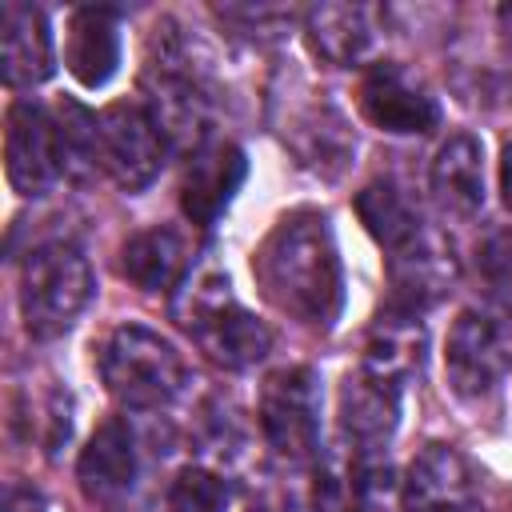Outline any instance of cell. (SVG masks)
<instances>
[{"mask_svg": "<svg viewBox=\"0 0 512 512\" xmlns=\"http://www.w3.org/2000/svg\"><path fill=\"white\" fill-rule=\"evenodd\" d=\"M252 276L276 312L308 328H332L344 304V276L328 216L296 208L272 224L252 256Z\"/></svg>", "mask_w": 512, "mask_h": 512, "instance_id": "1", "label": "cell"}, {"mask_svg": "<svg viewBox=\"0 0 512 512\" xmlns=\"http://www.w3.org/2000/svg\"><path fill=\"white\" fill-rule=\"evenodd\" d=\"M176 316L196 348L220 368H252L272 348V332L232 296V284L220 272L192 276L176 300Z\"/></svg>", "mask_w": 512, "mask_h": 512, "instance_id": "2", "label": "cell"}, {"mask_svg": "<svg viewBox=\"0 0 512 512\" xmlns=\"http://www.w3.org/2000/svg\"><path fill=\"white\" fill-rule=\"evenodd\" d=\"M184 360L180 352L152 328L120 324L100 344V380L124 408H164L184 388Z\"/></svg>", "mask_w": 512, "mask_h": 512, "instance_id": "3", "label": "cell"}, {"mask_svg": "<svg viewBox=\"0 0 512 512\" xmlns=\"http://www.w3.org/2000/svg\"><path fill=\"white\" fill-rule=\"evenodd\" d=\"M92 300V268L76 244L52 240L28 252L20 268V316L36 340H52L76 324Z\"/></svg>", "mask_w": 512, "mask_h": 512, "instance_id": "4", "label": "cell"}, {"mask_svg": "<svg viewBox=\"0 0 512 512\" xmlns=\"http://www.w3.org/2000/svg\"><path fill=\"white\" fill-rule=\"evenodd\" d=\"M260 428L276 456L308 460L320 440V380L312 368H276L260 384Z\"/></svg>", "mask_w": 512, "mask_h": 512, "instance_id": "5", "label": "cell"}, {"mask_svg": "<svg viewBox=\"0 0 512 512\" xmlns=\"http://www.w3.org/2000/svg\"><path fill=\"white\" fill-rule=\"evenodd\" d=\"M448 384L460 396H488L512 372V324L492 312H460L444 348Z\"/></svg>", "mask_w": 512, "mask_h": 512, "instance_id": "6", "label": "cell"}, {"mask_svg": "<svg viewBox=\"0 0 512 512\" xmlns=\"http://www.w3.org/2000/svg\"><path fill=\"white\" fill-rule=\"evenodd\" d=\"M4 172L20 196H44L64 176L60 120L44 104L16 100L4 116Z\"/></svg>", "mask_w": 512, "mask_h": 512, "instance_id": "7", "label": "cell"}, {"mask_svg": "<svg viewBox=\"0 0 512 512\" xmlns=\"http://www.w3.org/2000/svg\"><path fill=\"white\" fill-rule=\"evenodd\" d=\"M96 156L124 192H140L164 164V132L148 108L112 104L96 116Z\"/></svg>", "mask_w": 512, "mask_h": 512, "instance_id": "8", "label": "cell"}, {"mask_svg": "<svg viewBox=\"0 0 512 512\" xmlns=\"http://www.w3.org/2000/svg\"><path fill=\"white\" fill-rule=\"evenodd\" d=\"M360 112L368 124L392 136H424L440 124L432 92L396 60H380L360 80Z\"/></svg>", "mask_w": 512, "mask_h": 512, "instance_id": "9", "label": "cell"}, {"mask_svg": "<svg viewBox=\"0 0 512 512\" xmlns=\"http://www.w3.org/2000/svg\"><path fill=\"white\" fill-rule=\"evenodd\" d=\"M456 252L452 244L432 232L420 228L408 244H400L396 252H388V284H392V300L404 312H416L424 304H436L444 292H452L456 284Z\"/></svg>", "mask_w": 512, "mask_h": 512, "instance_id": "10", "label": "cell"}, {"mask_svg": "<svg viewBox=\"0 0 512 512\" xmlns=\"http://www.w3.org/2000/svg\"><path fill=\"white\" fill-rule=\"evenodd\" d=\"M248 172V160L236 144L228 140H204L196 144V152L188 156L184 180H180V208L192 224L208 228L216 224V216L232 204V196L240 192Z\"/></svg>", "mask_w": 512, "mask_h": 512, "instance_id": "11", "label": "cell"}, {"mask_svg": "<svg viewBox=\"0 0 512 512\" xmlns=\"http://www.w3.org/2000/svg\"><path fill=\"white\" fill-rule=\"evenodd\" d=\"M400 424V380L376 376L368 368L352 372L340 388V428L360 448H380Z\"/></svg>", "mask_w": 512, "mask_h": 512, "instance_id": "12", "label": "cell"}, {"mask_svg": "<svg viewBox=\"0 0 512 512\" xmlns=\"http://www.w3.org/2000/svg\"><path fill=\"white\" fill-rule=\"evenodd\" d=\"M76 480H80L84 496L96 500V504H112L132 488V480H136V440H132V428L124 420L112 416L88 436V444L80 452V464H76Z\"/></svg>", "mask_w": 512, "mask_h": 512, "instance_id": "13", "label": "cell"}, {"mask_svg": "<svg viewBox=\"0 0 512 512\" xmlns=\"http://www.w3.org/2000/svg\"><path fill=\"white\" fill-rule=\"evenodd\" d=\"M432 196L448 216H476L484 204V148L476 136L456 132L440 144L432 160Z\"/></svg>", "mask_w": 512, "mask_h": 512, "instance_id": "14", "label": "cell"}, {"mask_svg": "<svg viewBox=\"0 0 512 512\" xmlns=\"http://www.w3.org/2000/svg\"><path fill=\"white\" fill-rule=\"evenodd\" d=\"M68 72L84 88H104L120 68V24L112 8H76L68 20Z\"/></svg>", "mask_w": 512, "mask_h": 512, "instance_id": "15", "label": "cell"}, {"mask_svg": "<svg viewBox=\"0 0 512 512\" xmlns=\"http://www.w3.org/2000/svg\"><path fill=\"white\" fill-rule=\"evenodd\" d=\"M0 32H4V84L8 88H32L52 76V32L40 8L4 4Z\"/></svg>", "mask_w": 512, "mask_h": 512, "instance_id": "16", "label": "cell"}, {"mask_svg": "<svg viewBox=\"0 0 512 512\" xmlns=\"http://www.w3.org/2000/svg\"><path fill=\"white\" fill-rule=\"evenodd\" d=\"M304 32L312 52L332 68H352L372 48V12L364 4H316L304 16Z\"/></svg>", "mask_w": 512, "mask_h": 512, "instance_id": "17", "label": "cell"}, {"mask_svg": "<svg viewBox=\"0 0 512 512\" xmlns=\"http://www.w3.org/2000/svg\"><path fill=\"white\" fill-rule=\"evenodd\" d=\"M120 272L140 292H172L188 276V244L176 228H144L124 244Z\"/></svg>", "mask_w": 512, "mask_h": 512, "instance_id": "18", "label": "cell"}, {"mask_svg": "<svg viewBox=\"0 0 512 512\" xmlns=\"http://www.w3.org/2000/svg\"><path fill=\"white\" fill-rule=\"evenodd\" d=\"M284 140L296 148L300 164H308L316 172H340L348 164V152L356 148L348 140L344 120L324 100H312L304 108H292L288 120H284Z\"/></svg>", "mask_w": 512, "mask_h": 512, "instance_id": "19", "label": "cell"}, {"mask_svg": "<svg viewBox=\"0 0 512 512\" xmlns=\"http://www.w3.org/2000/svg\"><path fill=\"white\" fill-rule=\"evenodd\" d=\"M456 500H472V472L460 460L456 448L448 444H428L404 480V504L408 512L416 508H432V504H456Z\"/></svg>", "mask_w": 512, "mask_h": 512, "instance_id": "20", "label": "cell"}, {"mask_svg": "<svg viewBox=\"0 0 512 512\" xmlns=\"http://www.w3.org/2000/svg\"><path fill=\"white\" fill-rule=\"evenodd\" d=\"M420 352H424L420 320H412V312L396 308V312L376 320V328L368 336V348H364V368L404 384V376L420 364Z\"/></svg>", "mask_w": 512, "mask_h": 512, "instance_id": "21", "label": "cell"}, {"mask_svg": "<svg viewBox=\"0 0 512 512\" xmlns=\"http://www.w3.org/2000/svg\"><path fill=\"white\" fill-rule=\"evenodd\" d=\"M356 212L364 220V228L388 248L396 252L400 244H408L424 224L416 216V208L392 188V184H368L360 196H356Z\"/></svg>", "mask_w": 512, "mask_h": 512, "instance_id": "22", "label": "cell"}, {"mask_svg": "<svg viewBox=\"0 0 512 512\" xmlns=\"http://www.w3.org/2000/svg\"><path fill=\"white\" fill-rule=\"evenodd\" d=\"M228 508V484L212 468H184L164 492V512H224Z\"/></svg>", "mask_w": 512, "mask_h": 512, "instance_id": "23", "label": "cell"}, {"mask_svg": "<svg viewBox=\"0 0 512 512\" xmlns=\"http://www.w3.org/2000/svg\"><path fill=\"white\" fill-rule=\"evenodd\" d=\"M352 508L356 512H404V488L384 460L360 456L352 468Z\"/></svg>", "mask_w": 512, "mask_h": 512, "instance_id": "24", "label": "cell"}, {"mask_svg": "<svg viewBox=\"0 0 512 512\" xmlns=\"http://www.w3.org/2000/svg\"><path fill=\"white\" fill-rule=\"evenodd\" d=\"M476 268H480L488 292L512 308V228H500L480 244Z\"/></svg>", "mask_w": 512, "mask_h": 512, "instance_id": "25", "label": "cell"}, {"mask_svg": "<svg viewBox=\"0 0 512 512\" xmlns=\"http://www.w3.org/2000/svg\"><path fill=\"white\" fill-rule=\"evenodd\" d=\"M220 16L228 24H236L240 32H248V36H276V28L284 20H292L288 8H272V4H260V8H220Z\"/></svg>", "mask_w": 512, "mask_h": 512, "instance_id": "26", "label": "cell"}, {"mask_svg": "<svg viewBox=\"0 0 512 512\" xmlns=\"http://www.w3.org/2000/svg\"><path fill=\"white\" fill-rule=\"evenodd\" d=\"M4 512H48V508H44V500H40L32 488H8Z\"/></svg>", "mask_w": 512, "mask_h": 512, "instance_id": "27", "label": "cell"}, {"mask_svg": "<svg viewBox=\"0 0 512 512\" xmlns=\"http://www.w3.org/2000/svg\"><path fill=\"white\" fill-rule=\"evenodd\" d=\"M500 196H504V208L512 212V144L504 148V160H500Z\"/></svg>", "mask_w": 512, "mask_h": 512, "instance_id": "28", "label": "cell"}, {"mask_svg": "<svg viewBox=\"0 0 512 512\" xmlns=\"http://www.w3.org/2000/svg\"><path fill=\"white\" fill-rule=\"evenodd\" d=\"M416 512H484L480 504H476V496L472 500H456V504H432V508H416Z\"/></svg>", "mask_w": 512, "mask_h": 512, "instance_id": "29", "label": "cell"}, {"mask_svg": "<svg viewBox=\"0 0 512 512\" xmlns=\"http://www.w3.org/2000/svg\"><path fill=\"white\" fill-rule=\"evenodd\" d=\"M500 24H504V32L512 36V4H504V8H500Z\"/></svg>", "mask_w": 512, "mask_h": 512, "instance_id": "30", "label": "cell"}, {"mask_svg": "<svg viewBox=\"0 0 512 512\" xmlns=\"http://www.w3.org/2000/svg\"><path fill=\"white\" fill-rule=\"evenodd\" d=\"M248 512H276V508H268V504H256V508H248Z\"/></svg>", "mask_w": 512, "mask_h": 512, "instance_id": "31", "label": "cell"}]
</instances>
